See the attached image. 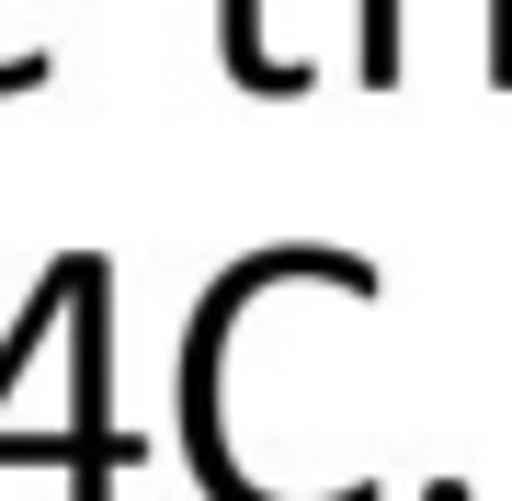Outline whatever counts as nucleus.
Wrapping results in <instances>:
<instances>
[{
    "mask_svg": "<svg viewBox=\"0 0 512 501\" xmlns=\"http://www.w3.org/2000/svg\"><path fill=\"white\" fill-rule=\"evenodd\" d=\"M69 422H57V467L69 501H114V479L137 467V445L114 433V262L69 251Z\"/></svg>",
    "mask_w": 512,
    "mask_h": 501,
    "instance_id": "obj_1",
    "label": "nucleus"
},
{
    "mask_svg": "<svg viewBox=\"0 0 512 501\" xmlns=\"http://www.w3.org/2000/svg\"><path fill=\"white\" fill-rule=\"evenodd\" d=\"M217 46H228V80L239 92H308V57H274L262 46V0H217Z\"/></svg>",
    "mask_w": 512,
    "mask_h": 501,
    "instance_id": "obj_2",
    "label": "nucleus"
},
{
    "mask_svg": "<svg viewBox=\"0 0 512 501\" xmlns=\"http://www.w3.org/2000/svg\"><path fill=\"white\" fill-rule=\"evenodd\" d=\"M365 80H399V0H365Z\"/></svg>",
    "mask_w": 512,
    "mask_h": 501,
    "instance_id": "obj_3",
    "label": "nucleus"
}]
</instances>
